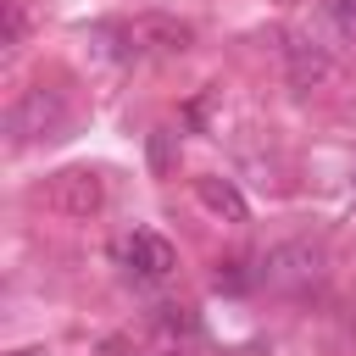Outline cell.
<instances>
[{
    "label": "cell",
    "instance_id": "obj_8",
    "mask_svg": "<svg viewBox=\"0 0 356 356\" xmlns=\"http://www.w3.org/2000/svg\"><path fill=\"white\" fill-rule=\"evenodd\" d=\"M156 323H161V334H172V339H178V334H184V339L195 334V317H189L184 306H156Z\"/></svg>",
    "mask_w": 356,
    "mask_h": 356
},
{
    "label": "cell",
    "instance_id": "obj_4",
    "mask_svg": "<svg viewBox=\"0 0 356 356\" xmlns=\"http://www.w3.org/2000/svg\"><path fill=\"white\" fill-rule=\"evenodd\" d=\"M44 200H50L56 211H67V217H89V211L106 206V178H100V172H83V167L56 172L50 189H44Z\"/></svg>",
    "mask_w": 356,
    "mask_h": 356
},
{
    "label": "cell",
    "instance_id": "obj_9",
    "mask_svg": "<svg viewBox=\"0 0 356 356\" xmlns=\"http://www.w3.org/2000/svg\"><path fill=\"white\" fill-rule=\"evenodd\" d=\"M22 28H28L22 0H6V33H0V44H6V50H17V44H22Z\"/></svg>",
    "mask_w": 356,
    "mask_h": 356
},
{
    "label": "cell",
    "instance_id": "obj_6",
    "mask_svg": "<svg viewBox=\"0 0 356 356\" xmlns=\"http://www.w3.org/2000/svg\"><path fill=\"white\" fill-rule=\"evenodd\" d=\"M284 56H289V78L300 83V89H312V83H323L328 78V56L312 44V39H300V33H289V44H284Z\"/></svg>",
    "mask_w": 356,
    "mask_h": 356
},
{
    "label": "cell",
    "instance_id": "obj_1",
    "mask_svg": "<svg viewBox=\"0 0 356 356\" xmlns=\"http://www.w3.org/2000/svg\"><path fill=\"white\" fill-rule=\"evenodd\" d=\"M6 134H11V145L17 150H28V145H44V139H61L67 134V100L56 95V89H28L17 106H11V117H6Z\"/></svg>",
    "mask_w": 356,
    "mask_h": 356
},
{
    "label": "cell",
    "instance_id": "obj_2",
    "mask_svg": "<svg viewBox=\"0 0 356 356\" xmlns=\"http://www.w3.org/2000/svg\"><path fill=\"white\" fill-rule=\"evenodd\" d=\"M323 273H328V256H323V245H312V239H289V245L267 250V261H261V284H267V289H284V295L317 289Z\"/></svg>",
    "mask_w": 356,
    "mask_h": 356
},
{
    "label": "cell",
    "instance_id": "obj_5",
    "mask_svg": "<svg viewBox=\"0 0 356 356\" xmlns=\"http://www.w3.org/2000/svg\"><path fill=\"white\" fill-rule=\"evenodd\" d=\"M145 50H156V56H184L189 44H195V28L189 22H172V17H139L134 28H128ZM134 44V50H139Z\"/></svg>",
    "mask_w": 356,
    "mask_h": 356
},
{
    "label": "cell",
    "instance_id": "obj_7",
    "mask_svg": "<svg viewBox=\"0 0 356 356\" xmlns=\"http://www.w3.org/2000/svg\"><path fill=\"white\" fill-rule=\"evenodd\" d=\"M195 189H200V200H206L211 211H222L228 222H245V217H250V206H245V195H239L234 184H222V178H200Z\"/></svg>",
    "mask_w": 356,
    "mask_h": 356
},
{
    "label": "cell",
    "instance_id": "obj_3",
    "mask_svg": "<svg viewBox=\"0 0 356 356\" xmlns=\"http://www.w3.org/2000/svg\"><path fill=\"white\" fill-rule=\"evenodd\" d=\"M117 261H122V273H128L134 284H161V278L178 267L172 245H167L161 234H150V228H134V234L117 245Z\"/></svg>",
    "mask_w": 356,
    "mask_h": 356
},
{
    "label": "cell",
    "instance_id": "obj_11",
    "mask_svg": "<svg viewBox=\"0 0 356 356\" xmlns=\"http://www.w3.org/2000/svg\"><path fill=\"white\" fill-rule=\"evenodd\" d=\"M11 356H44V345H22V350H11Z\"/></svg>",
    "mask_w": 356,
    "mask_h": 356
},
{
    "label": "cell",
    "instance_id": "obj_10",
    "mask_svg": "<svg viewBox=\"0 0 356 356\" xmlns=\"http://www.w3.org/2000/svg\"><path fill=\"white\" fill-rule=\"evenodd\" d=\"M328 17H334V28L356 44V0H328Z\"/></svg>",
    "mask_w": 356,
    "mask_h": 356
}]
</instances>
